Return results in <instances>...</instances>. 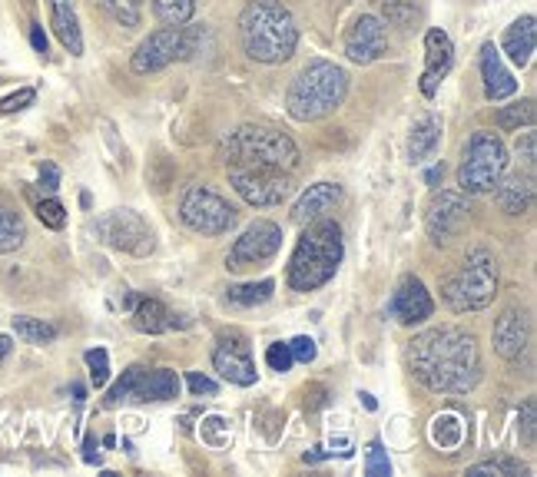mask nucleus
I'll return each instance as SVG.
<instances>
[{
  "instance_id": "1",
  "label": "nucleus",
  "mask_w": 537,
  "mask_h": 477,
  "mask_svg": "<svg viewBox=\"0 0 537 477\" xmlns=\"http://www.w3.org/2000/svg\"><path fill=\"white\" fill-rule=\"evenodd\" d=\"M408 365L428 391L438 395H468L484 378V362L475 335L455 325L428 328L408 342Z\"/></svg>"
},
{
  "instance_id": "2",
  "label": "nucleus",
  "mask_w": 537,
  "mask_h": 477,
  "mask_svg": "<svg viewBox=\"0 0 537 477\" xmlns=\"http://www.w3.org/2000/svg\"><path fill=\"white\" fill-rule=\"evenodd\" d=\"M239 40L249 60L286 63L299 47L296 17L282 0H249L239 14Z\"/></svg>"
},
{
  "instance_id": "3",
  "label": "nucleus",
  "mask_w": 537,
  "mask_h": 477,
  "mask_svg": "<svg viewBox=\"0 0 537 477\" xmlns=\"http://www.w3.org/2000/svg\"><path fill=\"white\" fill-rule=\"evenodd\" d=\"M345 256L342 226L332 219H315L305 226L289 262V285L296 292H315L339 272Z\"/></svg>"
},
{
  "instance_id": "4",
  "label": "nucleus",
  "mask_w": 537,
  "mask_h": 477,
  "mask_svg": "<svg viewBox=\"0 0 537 477\" xmlns=\"http://www.w3.org/2000/svg\"><path fill=\"white\" fill-rule=\"evenodd\" d=\"M349 97V73L332 60L309 63L286 93V110L296 123H315L332 116Z\"/></svg>"
},
{
  "instance_id": "5",
  "label": "nucleus",
  "mask_w": 537,
  "mask_h": 477,
  "mask_svg": "<svg viewBox=\"0 0 537 477\" xmlns=\"http://www.w3.org/2000/svg\"><path fill=\"white\" fill-rule=\"evenodd\" d=\"M219 156L226 166H266L282 169V173H296L302 163L292 136L269 130V126H239L219 143Z\"/></svg>"
},
{
  "instance_id": "6",
  "label": "nucleus",
  "mask_w": 537,
  "mask_h": 477,
  "mask_svg": "<svg viewBox=\"0 0 537 477\" xmlns=\"http://www.w3.org/2000/svg\"><path fill=\"white\" fill-rule=\"evenodd\" d=\"M441 295L455 312H481L488 309L498 295V262H494L491 252H471L465 265L451 275V279L441 285Z\"/></svg>"
},
{
  "instance_id": "7",
  "label": "nucleus",
  "mask_w": 537,
  "mask_h": 477,
  "mask_svg": "<svg viewBox=\"0 0 537 477\" xmlns=\"http://www.w3.org/2000/svg\"><path fill=\"white\" fill-rule=\"evenodd\" d=\"M206 40H209L206 27H186V24L163 27L136 47L130 67H133V73H140V77H146V73H160L176 60H196L199 53H203Z\"/></svg>"
},
{
  "instance_id": "8",
  "label": "nucleus",
  "mask_w": 537,
  "mask_h": 477,
  "mask_svg": "<svg viewBox=\"0 0 537 477\" xmlns=\"http://www.w3.org/2000/svg\"><path fill=\"white\" fill-rule=\"evenodd\" d=\"M504 169H508V150H504L501 136L491 130H478L468 140L465 159H461V166H458L461 193H468V196L491 193V189L498 186V179L504 176Z\"/></svg>"
},
{
  "instance_id": "9",
  "label": "nucleus",
  "mask_w": 537,
  "mask_h": 477,
  "mask_svg": "<svg viewBox=\"0 0 537 477\" xmlns=\"http://www.w3.org/2000/svg\"><path fill=\"white\" fill-rule=\"evenodd\" d=\"M179 216L199 236H223L236 226V209L216 193L213 186H189L183 203H179Z\"/></svg>"
},
{
  "instance_id": "10",
  "label": "nucleus",
  "mask_w": 537,
  "mask_h": 477,
  "mask_svg": "<svg viewBox=\"0 0 537 477\" xmlns=\"http://www.w3.org/2000/svg\"><path fill=\"white\" fill-rule=\"evenodd\" d=\"M229 183L236 193L246 199L249 206H282L292 196V179L282 169H266V166H226Z\"/></svg>"
},
{
  "instance_id": "11",
  "label": "nucleus",
  "mask_w": 537,
  "mask_h": 477,
  "mask_svg": "<svg viewBox=\"0 0 537 477\" xmlns=\"http://www.w3.org/2000/svg\"><path fill=\"white\" fill-rule=\"evenodd\" d=\"M97 236L107 242V246L126 252V256H150L156 249V236L140 212L133 209H113L107 216L97 219Z\"/></svg>"
},
{
  "instance_id": "12",
  "label": "nucleus",
  "mask_w": 537,
  "mask_h": 477,
  "mask_svg": "<svg viewBox=\"0 0 537 477\" xmlns=\"http://www.w3.org/2000/svg\"><path fill=\"white\" fill-rule=\"evenodd\" d=\"M279 249H282V229L269 219H256L233 242V249H229V256H226V269L229 272L252 269V265L269 262Z\"/></svg>"
},
{
  "instance_id": "13",
  "label": "nucleus",
  "mask_w": 537,
  "mask_h": 477,
  "mask_svg": "<svg viewBox=\"0 0 537 477\" xmlns=\"http://www.w3.org/2000/svg\"><path fill=\"white\" fill-rule=\"evenodd\" d=\"M468 219H471L468 199L461 193H448V189L431 196V203L425 209V229L435 246H448L451 239H458L468 229Z\"/></svg>"
},
{
  "instance_id": "14",
  "label": "nucleus",
  "mask_w": 537,
  "mask_h": 477,
  "mask_svg": "<svg viewBox=\"0 0 537 477\" xmlns=\"http://www.w3.org/2000/svg\"><path fill=\"white\" fill-rule=\"evenodd\" d=\"M213 368L229 381V385H239V388L256 385V378H259L256 362H252V352H249V342L242 332L219 335V342L213 348Z\"/></svg>"
},
{
  "instance_id": "15",
  "label": "nucleus",
  "mask_w": 537,
  "mask_h": 477,
  "mask_svg": "<svg viewBox=\"0 0 537 477\" xmlns=\"http://www.w3.org/2000/svg\"><path fill=\"white\" fill-rule=\"evenodd\" d=\"M388 53V30L385 20H378L372 14H362L352 24V30L345 34V57L352 63H375Z\"/></svg>"
},
{
  "instance_id": "16",
  "label": "nucleus",
  "mask_w": 537,
  "mask_h": 477,
  "mask_svg": "<svg viewBox=\"0 0 537 477\" xmlns=\"http://www.w3.org/2000/svg\"><path fill=\"white\" fill-rule=\"evenodd\" d=\"M388 312H392L395 322H402V325H421V322H428L431 312H435V302H431L425 282H421L418 275H405L392 295Z\"/></svg>"
},
{
  "instance_id": "17",
  "label": "nucleus",
  "mask_w": 537,
  "mask_h": 477,
  "mask_svg": "<svg viewBox=\"0 0 537 477\" xmlns=\"http://www.w3.org/2000/svg\"><path fill=\"white\" fill-rule=\"evenodd\" d=\"M451 67H455V44L445 30L431 27L425 34V73H421V93L425 97H435L441 80L448 77Z\"/></svg>"
},
{
  "instance_id": "18",
  "label": "nucleus",
  "mask_w": 537,
  "mask_h": 477,
  "mask_svg": "<svg viewBox=\"0 0 537 477\" xmlns=\"http://www.w3.org/2000/svg\"><path fill=\"white\" fill-rule=\"evenodd\" d=\"M528 342H531V312L524 309L501 312L498 325H494V352L514 362V358L528 352Z\"/></svg>"
},
{
  "instance_id": "19",
  "label": "nucleus",
  "mask_w": 537,
  "mask_h": 477,
  "mask_svg": "<svg viewBox=\"0 0 537 477\" xmlns=\"http://www.w3.org/2000/svg\"><path fill=\"white\" fill-rule=\"evenodd\" d=\"M481 80H484V97L491 103H501L518 93V80L511 77V70L504 67L501 50L494 44L481 47Z\"/></svg>"
},
{
  "instance_id": "20",
  "label": "nucleus",
  "mask_w": 537,
  "mask_h": 477,
  "mask_svg": "<svg viewBox=\"0 0 537 477\" xmlns=\"http://www.w3.org/2000/svg\"><path fill=\"white\" fill-rule=\"evenodd\" d=\"M491 193H494V203L501 206V212H508V216H524V212H531V206H534V193H537L534 176L531 173L501 176Z\"/></svg>"
},
{
  "instance_id": "21",
  "label": "nucleus",
  "mask_w": 537,
  "mask_h": 477,
  "mask_svg": "<svg viewBox=\"0 0 537 477\" xmlns=\"http://www.w3.org/2000/svg\"><path fill=\"white\" fill-rule=\"evenodd\" d=\"M342 199H345L342 186H335V183H315V186L305 189V193L299 196V203L292 206V222H296V226H309V222L322 219L325 212H332L335 206L342 203Z\"/></svg>"
},
{
  "instance_id": "22",
  "label": "nucleus",
  "mask_w": 537,
  "mask_h": 477,
  "mask_svg": "<svg viewBox=\"0 0 537 477\" xmlns=\"http://www.w3.org/2000/svg\"><path fill=\"white\" fill-rule=\"evenodd\" d=\"M50 24H54V34L70 57H83V34L73 0H50Z\"/></svg>"
},
{
  "instance_id": "23",
  "label": "nucleus",
  "mask_w": 537,
  "mask_h": 477,
  "mask_svg": "<svg viewBox=\"0 0 537 477\" xmlns=\"http://www.w3.org/2000/svg\"><path fill=\"white\" fill-rule=\"evenodd\" d=\"M534 47H537V20L531 14H524L521 20L504 30V53L514 67H528L531 57H534Z\"/></svg>"
},
{
  "instance_id": "24",
  "label": "nucleus",
  "mask_w": 537,
  "mask_h": 477,
  "mask_svg": "<svg viewBox=\"0 0 537 477\" xmlns=\"http://www.w3.org/2000/svg\"><path fill=\"white\" fill-rule=\"evenodd\" d=\"M133 325H136V332H143V335H163V332H170V328H176V315L166 309L160 299H143L133 309Z\"/></svg>"
},
{
  "instance_id": "25",
  "label": "nucleus",
  "mask_w": 537,
  "mask_h": 477,
  "mask_svg": "<svg viewBox=\"0 0 537 477\" xmlns=\"http://www.w3.org/2000/svg\"><path fill=\"white\" fill-rule=\"evenodd\" d=\"M179 398V375L170 368H146L136 401H173Z\"/></svg>"
},
{
  "instance_id": "26",
  "label": "nucleus",
  "mask_w": 537,
  "mask_h": 477,
  "mask_svg": "<svg viewBox=\"0 0 537 477\" xmlns=\"http://www.w3.org/2000/svg\"><path fill=\"white\" fill-rule=\"evenodd\" d=\"M438 143H441V116L428 113L425 120L415 123L412 140H408V156H412V163H421V159H428L431 153L438 150Z\"/></svg>"
},
{
  "instance_id": "27",
  "label": "nucleus",
  "mask_w": 537,
  "mask_h": 477,
  "mask_svg": "<svg viewBox=\"0 0 537 477\" xmlns=\"http://www.w3.org/2000/svg\"><path fill=\"white\" fill-rule=\"evenodd\" d=\"M461 438H465V424H461V415H455V411H445V415H438L431 421V441H435L441 451H455Z\"/></svg>"
},
{
  "instance_id": "28",
  "label": "nucleus",
  "mask_w": 537,
  "mask_h": 477,
  "mask_svg": "<svg viewBox=\"0 0 537 477\" xmlns=\"http://www.w3.org/2000/svg\"><path fill=\"white\" fill-rule=\"evenodd\" d=\"M272 292H276V282H272V279H259V282L236 285V289H229L226 302L236 305V309H256V305L272 299Z\"/></svg>"
},
{
  "instance_id": "29",
  "label": "nucleus",
  "mask_w": 537,
  "mask_h": 477,
  "mask_svg": "<svg viewBox=\"0 0 537 477\" xmlns=\"http://www.w3.org/2000/svg\"><path fill=\"white\" fill-rule=\"evenodd\" d=\"M143 365H130L123 371V378L117 381V385L110 388V395H107V401L103 405L107 408H120V405H133L136 401V391H140V381H143Z\"/></svg>"
},
{
  "instance_id": "30",
  "label": "nucleus",
  "mask_w": 537,
  "mask_h": 477,
  "mask_svg": "<svg viewBox=\"0 0 537 477\" xmlns=\"http://www.w3.org/2000/svg\"><path fill=\"white\" fill-rule=\"evenodd\" d=\"M24 239H27L24 219H20L14 209L0 206V256H4V252H17L24 246Z\"/></svg>"
},
{
  "instance_id": "31",
  "label": "nucleus",
  "mask_w": 537,
  "mask_h": 477,
  "mask_svg": "<svg viewBox=\"0 0 537 477\" xmlns=\"http://www.w3.org/2000/svg\"><path fill=\"white\" fill-rule=\"evenodd\" d=\"M153 14L163 27H183L196 14V0H153Z\"/></svg>"
},
{
  "instance_id": "32",
  "label": "nucleus",
  "mask_w": 537,
  "mask_h": 477,
  "mask_svg": "<svg viewBox=\"0 0 537 477\" xmlns=\"http://www.w3.org/2000/svg\"><path fill=\"white\" fill-rule=\"evenodd\" d=\"M14 332L30 345H50L57 338V328L44 322V318H30V315H17L14 318Z\"/></svg>"
},
{
  "instance_id": "33",
  "label": "nucleus",
  "mask_w": 537,
  "mask_h": 477,
  "mask_svg": "<svg viewBox=\"0 0 537 477\" xmlns=\"http://www.w3.org/2000/svg\"><path fill=\"white\" fill-rule=\"evenodd\" d=\"M534 100H521V103H511V106H501L498 116H494V123L501 126V130H521V126H531L534 123Z\"/></svg>"
},
{
  "instance_id": "34",
  "label": "nucleus",
  "mask_w": 537,
  "mask_h": 477,
  "mask_svg": "<svg viewBox=\"0 0 537 477\" xmlns=\"http://www.w3.org/2000/svg\"><path fill=\"white\" fill-rule=\"evenodd\" d=\"M107 14L123 27H140L143 20V0H97Z\"/></svg>"
},
{
  "instance_id": "35",
  "label": "nucleus",
  "mask_w": 537,
  "mask_h": 477,
  "mask_svg": "<svg viewBox=\"0 0 537 477\" xmlns=\"http://www.w3.org/2000/svg\"><path fill=\"white\" fill-rule=\"evenodd\" d=\"M375 7L382 10L378 20H388V24H395V27H408L418 14L415 0H375Z\"/></svg>"
},
{
  "instance_id": "36",
  "label": "nucleus",
  "mask_w": 537,
  "mask_h": 477,
  "mask_svg": "<svg viewBox=\"0 0 537 477\" xmlns=\"http://www.w3.org/2000/svg\"><path fill=\"white\" fill-rule=\"evenodd\" d=\"M468 474H494V477H521L528 474L521 461H511V458H494V461H481L475 468H468Z\"/></svg>"
},
{
  "instance_id": "37",
  "label": "nucleus",
  "mask_w": 537,
  "mask_h": 477,
  "mask_svg": "<svg viewBox=\"0 0 537 477\" xmlns=\"http://www.w3.org/2000/svg\"><path fill=\"white\" fill-rule=\"evenodd\" d=\"M365 474L368 477H392V464H388V451L382 448V441L368 444L365 454Z\"/></svg>"
},
{
  "instance_id": "38",
  "label": "nucleus",
  "mask_w": 537,
  "mask_h": 477,
  "mask_svg": "<svg viewBox=\"0 0 537 477\" xmlns=\"http://www.w3.org/2000/svg\"><path fill=\"white\" fill-rule=\"evenodd\" d=\"M83 358H87V368H90V381H93V385H97V388L107 385V378H110V355L103 352V348H90V352L83 355Z\"/></svg>"
},
{
  "instance_id": "39",
  "label": "nucleus",
  "mask_w": 537,
  "mask_h": 477,
  "mask_svg": "<svg viewBox=\"0 0 537 477\" xmlns=\"http://www.w3.org/2000/svg\"><path fill=\"white\" fill-rule=\"evenodd\" d=\"M37 219L44 222L47 229H63V222H67V209L57 199H37Z\"/></svg>"
},
{
  "instance_id": "40",
  "label": "nucleus",
  "mask_w": 537,
  "mask_h": 477,
  "mask_svg": "<svg viewBox=\"0 0 537 477\" xmlns=\"http://www.w3.org/2000/svg\"><path fill=\"white\" fill-rule=\"evenodd\" d=\"M521 441L528 444V448H534V441H537V401L534 398L524 401V408H521Z\"/></svg>"
},
{
  "instance_id": "41",
  "label": "nucleus",
  "mask_w": 537,
  "mask_h": 477,
  "mask_svg": "<svg viewBox=\"0 0 537 477\" xmlns=\"http://www.w3.org/2000/svg\"><path fill=\"white\" fill-rule=\"evenodd\" d=\"M266 362H269L272 371H279V375H282V371H289L292 362H296L292 352H289V342H272L269 352H266Z\"/></svg>"
},
{
  "instance_id": "42",
  "label": "nucleus",
  "mask_w": 537,
  "mask_h": 477,
  "mask_svg": "<svg viewBox=\"0 0 537 477\" xmlns=\"http://www.w3.org/2000/svg\"><path fill=\"white\" fill-rule=\"evenodd\" d=\"M37 100V93L24 87V90H17V93H10V97L0 100V116H7V113H17V110H27L30 103Z\"/></svg>"
},
{
  "instance_id": "43",
  "label": "nucleus",
  "mask_w": 537,
  "mask_h": 477,
  "mask_svg": "<svg viewBox=\"0 0 537 477\" xmlns=\"http://www.w3.org/2000/svg\"><path fill=\"white\" fill-rule=\"evenodd\" d=\"M289 352H292L296 362L309 365V362H315V352H319V348H315V342L309 335H299V338H292V342H289Z\"/></svg>"
},
{
  "instance_id": "44",
  "label": "nucleus",
  "mask_w": 537,
  "mask_h": 477,
  "mask_svg": "<svg viewBox=\"0 0 537 477\" xmlns=\"http://www.w3.org/2000/svg\"><path fill=\"white\" fill-rule=\"evenodd\" d=\"M186 381H189V391H193L196 398H203V395L213 398L216 391H219L216 381H213V378H206V375H199V371H193V375H189Z\"/></svg>"
},
{
  "instance_id": "45",
  "label": "nucleus",
  "mask_w": 537,
  "mask_h": 477,
  "mask_svg": "<svg viewBox=\"0 0 537 477\" xmlns=\"http://www.w3.org/2000/svg\"><path fill=\"white\" fill-rule=\"evenodd\" d=\"M534 133H524L518 136V143H514V153H518L524 163H528V169H534V159H537V150H534Z\"/></svg>"
},
{
  "instance_id": "46",
  "label": "nucleus",
  "mask_w": 537,
  "mask_h": 477,
  "mask_svg": "<svg viewBox=\"0 0 537 477\" xmlns=\"http://www.w3.org/2000/svg\"><path fill=\"white\" fill-rule=\"evenodd\" d=\"M40 189H44V193H57L60 189V169L54 163L40 166Z\"/></svg>"
},
{
  "instance_id": "47",
  "label": "nucleus",
  "mask_w": 537,
  "mask_h": 477,
  "mask_svg": "<svg viewBox=\"0 0 537 477\" xmlns=\"http://www.w3.org/2000/svg\"><path fill=\"white\" fill-rule=\"evenodd\" d=\"M325 405V388L322 385H309L305 388V408L315 411V408H322Z\"/></svg>"
},
{
  "instance_id": "48",
  "label": "nucleus",
  "mask_w": 537,
  "mask_h": 477,
  "mask_svg": "<svg viewBox=\"0 0 537 477\" xmlns=\"http://www.w3.org/2000/svg\"><path fill=\"white\" fill-rule=\"evenodd\" d=\"M30 44H34V50L40 53V57L47 53V34H44V27H40V24H30Z\"/></svg>"
},
{
  "instance_id": "49",
  "label": "nucleus",
  "mask_w": 537,
  "mask_h": 477,
  "mask_svg": "<svg viewBox=\"0 0 537 477\" xmlns=\"http://www.w3.org/2000/svg\"><path fill=\"white\" fill-rule=\"evenodd\" d=\"M83 461H87V464H100V451H97V441H93V438L83 441Z\"/></svg>"
},
{
  "instance_id": "50",
  "label": "nucleus",
  "mask_w": 537,
  "mask_h": 477,
  "mask_svg": "<svg viewBox=\"0 0 537 477\" xmlns=\"http://www.w3.org/2000/svg\"><path fill=\"white\" fill-rule=\"evenodd\" d=\"M428 186H441V179H445V166H435V169H428Z\"/></svg>"
},
{
  "instance_id": "51",
  "label": "nucleus",
  "mask_w": 537,
  "mask_h": 477,
  "mask_svg": "<svg viewBox=\"0 0 537 477\" xmlns=\"http://www.w3.org/2000/svg\"><path fill=\"white\" fill-rule=\"evenodd\" d=\"M322 458H329V451H325V448H315L312 454H305L302 461H305V464H319Z\"/></svg>"
},
{
  "instance_id": "52",
  "label": "nucleus",
  "mask_w": 537,
  "mask_h": 477,
  "mask_svg": "<svg viewBox=\"0 0 537 477\" xmlns=\"http://www.w3.org/2000/svg\"><path fill=\"white\" fill-rule=\"evenodd\" d=\"M10 348H14V342H10V335H0V358L10 355Z\"/></svg>"
},
{
  "instance_id": "53",
  "label": "nucleus",
  "mask_w": 537,
  "mask_h": 477,
  "mask_svg": "<svg viewBox=\"0 0 537 477\" xmlns=\"http://www.w3.org/2000/svg\"><path fill=\"white\" fill-rule=\"evenodd\" d=\"M358 398H362V405H365L368 411H375V408H378V401H375L372 395H368V391H362V395H358Z\"/></svg>"
}]
</instances>
